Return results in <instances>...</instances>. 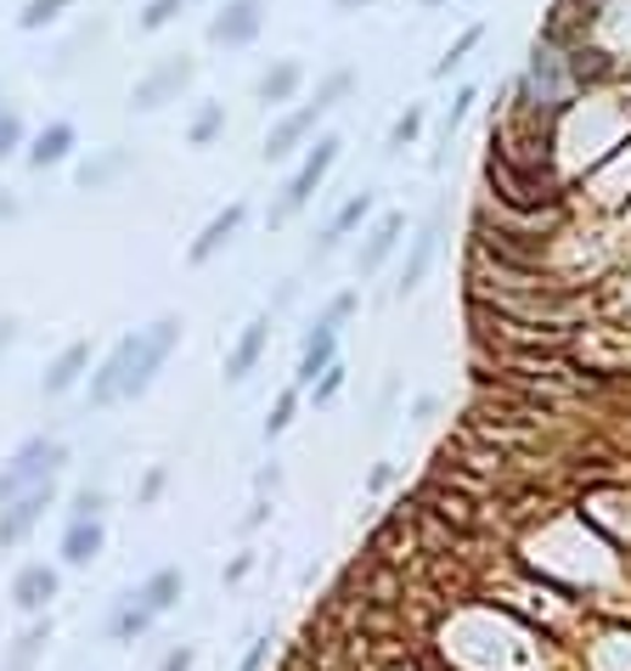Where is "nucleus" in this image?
Listing matches in <instances>:
<instances>
[{
	"instance_id": "1",
	"label": "nucleus",
	"mask_w": 631,
	"mask_h": 671,
	"mask_svg": "<svg viewBox=\"0 0 631 671\" xmlns=\"http://www.w3.org/2000/svg\"><path fill=\"white\" fill-rule=\"evenodd\" d=\"M181 316H159L148 327L124 333V339L113 345V356L90 372V407H119V401H135L153 390L159 367L170 361V350L181 345Z\"/></svg>"
},
{
	"instance_id": "2",
	"label": "nucleus",
	"mask_w": 631,
	"mask_h": 671,
	"mask_svg": "<svg viewBox=\"0 0 631 671\" xmlns=\"http://www.w3.org/2000/svg\"><path fill=\"white\" fill-rule=\"evenodd\" d=\"M356 316V288H345V294H333L327 300V311L311 322V333H305V350H300V372H294V383L300 390H311V383L338 361V327H345Z\"/></svg>"
},
{
	"instance_id": "3",
	"label": "nucleus",
	"mask_w": 631,
	"mask_h": 671,
	"mask_svg": "<svg viewBox=\"0 0 631 671\" xmlns=\"http://www.w3.org/2000/svg\"><path fill=\"white\" fill-rule=\"evenodd\" d=\"M63 441H52V435H34V441H23L18 446V457L0 468V508L7 502H18L23 491H34V486H45L57 468H63Z\"/></svg>"
},
{
	"instance_id": "4",
	"label": "nucleus",
	"mask_w": 631,
	"mask_h": 671,
	"mask_svg": "<svg viewBox=\"0 0 631 671\" xmlns=\"http://www.w3.org/2000/svg\"><path fill=\"white\" fill-rule=\"evenodd\" d=\"M333 164H338V136H316V148L305 153V164L294 170V181L282 186V198L271 204V226H287V220H294V215L316 198V192H322V181H327Z\"/></svg>"
},
{
	"instance_id": "5",
	"label": "nucleus",
	"mask_w": 631,
	"mask_h": 671,
	"mask_svg": "<svg viewBox=\"0 0 631 671\" xmlns=\"http://www.w3.org/2000/svg\"><path fill=\"white\" fill-rule=\"evenodd\" d=\"M440 243H446V204H434V209L423 215V226L412 231V249H406L401 277H395V300L417 294V282L428 277V266H434V255H440Z\"/></svg>"
},
{
	"instance_id": "6",
	"label": "nucleus",
	"mask_w": 631,
	"mask_h": 671,
	"mask_svg": "<svg viewBox=\"0 0 631 671\" xmlns=\"http://www.w3.org/2000/svg\"><path fill=\"white\" fill-rule=\"evenodd\" d=\"M186 85H192V63H186V57H164L159 68H148V74L130 85V108H135V113H153V108L175 102Z\"/></svg>"
},
{
	"instance_id": "7",
	"label": "nucleus",
	"mask_w": 631,
	"mask_h": 671,
	"mask_svg": "<svg viewBox=\"0 0 631 671\" xmlns=\"http://www.w3.org/2000/svg\"><path fill=\"white\" fill-rule=\"evenodd\" d=\"M52 502H57V491H52V479H45V486H34V491H23L18 502L0 508V548H23Z\"/></svg>"
},
{
	"instance_id": "8",
	"label": "nucleus",
	"mask_w": 631,
	"mask_h": 671,
	"mask_svg": "<svg viewBox=\"0 0 631 671\" xmlns=\"http://www.w3.org/2000/svg\"><path fill=\"white\" fill-rule=\"evenodd\" d=\"M260 29H265V0H226L209 23V40L215 45H249Z\"/></svg>"
},
{
	"instance_id": "9",
	"label": "nucleus",
	"mask_w": 631,
	"mask_h": 671,
	"mask_svg": "<svg viewBox=\"0 0 631 671\" xmlns=\"http://www.w3.org/2000/svg\"><path fill=\"white\" fill-rule=\"evenodd\" d=\"M322 113H327L322 102H305V108H294V113H282V119L265 130V148H260V153H265L271 164H276V159H287V153H294L300 141L316 130V119H322Z\"/></svg>"
},
{
	"instance_id": "10",
	"label": "nucleus",
	"mask_w": 631,
	"mask_h": 671,
	"mask_svg": "<svg viewBox=\"0 0 631 671\" xmlns=\"http://www.w3.org/2000/svg\"><path fill=\"white\" fill-rule=\"evenodd\" d=\"M401 231H406V215H401V209L378 215V220L367 226V243H361V255H356V277H372L383 260H390V255H395V243H401Z\"/></svg>"
},
{
	"instance_id": "11",
	"label": "nucleus",
	"mask_w": 631,
	"mask_h": 671,
	"mask_svg": "<svg viewBox=\"0 0 631 671\" xmlns=\"http://www.w3.org/2000/svg\"><path fill=\"white\" fill-rule=\"evenodd\" d=\"M242 220H249V204H242V198H237V204H226V209H220V215L198 231V243L186 249V260H192V266H209V260L231 243V237L242 231Z\"/></svg>"
},
{
	"instance_id": "12",
	"label": "nucleus",
	"mask_w": 631,
	"mask_h": 671,
	"mask_svg": "<svg viewBox=\"0 0 631 671\" xmlns=\"http://www.w3.org/2000/svg\"><path fill=\"white\" fill-rule=\"evenodd\" d=\"M265 345H271V311H260L249 327L237 333V345H231V356H226V378H231V383H242V378H249V372L260 367Z\"/></svg>"
},
{
	"instance_id": "13",
	"label": "nucleus",
	"mask_w": 631,
	"mask_h": 671,
	"mask_svg": "<svg viewBox=\"0 0 631 671\" xmlns=\"http://www.w3.org/2000/svg\"><path fill=\"white\" fill-rule=\"evenodd\" d=\"M52 598H57V570L52 564H23L18 582H12V604L23 615H45V609H52Z\"/></svg>"
},
{
	"instance_id": "14",
	"label": "nucleus",
	"mask_w": 631,
	"mask_h": 671,
	"mask_svg": "<svg viewBox=\"0 0 631 671\" xmlns=\"http://www.w3.org/2000/svg\"><path fill=\"white\" fill-rule=\"evenodd\" d=\"M300 85H305V63L300 57H276L265 74H260V85H254V96L265 108H287L300 96Z\"/></svg>"
},
{
	"instance_id": "15",
	"label": "nucleus",
	"mask_w": 631,
	"mask_h": 671,
	"mask_svg": "<svg viewBox=\"0 0 631 671\" xmlns=\"http://www.w3.org/2000/svg\"><path fill=\"white\" fill-rule=\"evenodd\" d=\"M181 593H186V575H181L175 564H164V570H153L148 582H141V587L130 593V598H135L141 609H148V615L159 620V615H170V609L181 604Z\"/></svg>"
},
{
	"instance_id": "16",
	"label": "nucleus",
	"mask_w": 631,
	"mask_h": 671,
	"mask_svg": "<svg viewBox=\"0 0 631 671\" xmlns=\"http://www.w3.org/2000/svg\"><path fill=\"white\" fill-rule=\"evenodd\" d=\"M372 204H378V198H372V192H356V198H350L345 209H338V215L327 220V231L316 237V249H311V260H327V255H333L338 243H345V237H350L356 226H367V215H372Z\"/></svg>"
},
{
	"instance_id": "17",
	"label": "nucleus",
	"mask_w": 631,
	"mask_h": 671,
	"mask_svg": "<svg viewBox=\"0 0 631 671\" xmlns=\"http://www.w3.org/2000/svg\"><path fill=\"white\" fill-rule=\"evenodd\" d=\"M102 519H68V531H63V564L85 570L96 553H102Z\"/></svg>"
},
{
	"instance_id": "18",
	"label": "nucleus",
	"mask_w": 631,
	"mask_h": 671,
	"mask_svg": "<svg viewBox=\"0 0 631 671\" xmlns=\"http://www.w3.org/2000/svg\"><path fill=\"white\" fill-rule=\"evenodd\" d=\"M74 153V125L68 119H52V125H45L34 141H29V164L34 170H52V164H63Z\"/></svg>"
},
{
	"instance_id": "19",
	"label": "nucleus",
	"mask_w": 631,
	"mask_h": 671,
	"mask_svg": "<svg viewBox=\"0 0 631 671\" xmlns=\"http://www.w3.org/2000/svg\"><path fill=\"white\" fill-rule=\"evenodd\" d=\"M85 367H90V345H85V339H74V345H68V350H63V356H57L52 367H45L40 390H45V396H63V390H74Z\"/></svg>"
},
{
	"instance_id": "20",
	"label": "nucleus",
	"mask_w": 631,
	"mask_h": 671,
	"mask_svg": "<svg viewBox=\"0 0 631 671\" xmlns=\"http://www.w3.org/2000/svg\"><path fill=\"white\" fill-rule=\"evenodd\" d=\"M148 632H153V615L124 593V598L113 604V615H108V638H113V643H135V638H148Z\"/></svg>"
},
{
	"instance_id": "21",
	"label": "nucleus",
	"mask_w": 631,
	"mask_h": 671,
	"mask_svg": "<svg viewBox=\"0 0 631 671\" xmlns=\"http://www.w3.org/2000/svg\"><path fill=\"white\" fill-rule=\"evenodd\" d=\"M45 643H52V620H34V627L12 643V654H7V665H0V671H34L40 654H45Z\"/></svg>"
},
{
	"instance_id": "22",
	"label": "nucleus",
	"mask_w": 631,
	"mask_h": 671,
	"mask_svg": "<svg viewBox=\"0 0 631 671\" xmlns=\"http://www.w3.org/2000/svg\"><path fill=\"white\" fill-rule=\"evenodd\" d=\"M124 170H130V153H124V148H108V153H96L90 164H79V186H85V192H102V186H108L113 175H124Z\"/></svg>"
},
{
	"instance_id": "23",
	"label": "nucleus",
	"mask_w": 631,
	"mask_h": 671,
	"mask_svg": "<svg viewBox=\"0 0 631 671\" xmlns=\"http://www.w3.org/2000/svg\"><path fill=\"white\" fill-rule=\"evenodd\" d=\"M423 102H406V113L390 125V141H383V153H390V159H401L406 148H417V136H423Z\"/></svg>"
},
{
	"instance_id": "24",
	"label": "nucleus",
	"mask_w": 631,
	"mask_h": 671,
	"mask_svg": "<svg viewBox=\"0 0 631 671\" xmlns=\"http://www.w3.org/2000/svg\"><path fill=\"white\" fill-rule=\"evenodd\" d=\"M479 40H485V23H468V29H463V34H457V40L446 45V57L434 63V79H452V74H457V68L468 63V52H474Z\"/></svg>"
},
{
	"instance_id": "25",
	"label": "nucleus",
	"mask_w": 631,
	"mask_h": 671,
	"mask_svg": "<svg viewBox=\"0 0 631 671\" xmlns=\"http://www.w3.org/2000/svg\"><path fill=\"white\" fill-rule=\"evenodd\" d=\"M220 130H226V102H204L198 119H192V130H186V141H192V148H209Z\"/></svg>"
},
{
	"instance_id": "26",
	"label": "nucleus",
	"mask_w": 631,
	"mask_h": 671,
	"mask_svg": "<svg viewBox=\"0 0 631 671\" xmlns=\"http://www.w3.org/2000/svg\"><path fill=\"white\" fill-rule=\"evenodd\" d=\"M68 12V0H23V12H18V29H45L52 18Z\"/></svg>"
},
{
	"instance_id": "27",
	"label": "nucleus",
	"mask_w": 631,
	"mask_h": 671,
	"mask_svg": "<svg viewBox=\"0 0 631 671\" xmlns=\"http://www.w3.org/2000/svg\"><path fill=\"white\" fill-rule=\"evenodd\" d=\"M102 508H108V491L102 486H79L74 502H68V519H102Z\"/></svg>"
},
{
	"instance_id": "28",
	"label": "nucleus",
	"mask_w": 631,
	"mask_h": 671,
	"mask_svg": "<svg viewBox=\"0 0 631 671\" xmlns=\"http://www.w3.org/2000/svg\"><path fill=\"white\" fill-rule=\"evenodd\" d=\"M294 412H300V383L276 396V407H271V418H265V435H282V429L294 423Z\"/></svg>"
},
{
	"instance_id": "29",
	"label": "nucleus",
	"mask_w": 631,
	"mask_h": 671,
	"mask_svg": "<svg viewBox=\"0 0 631 671\" xmlns=\"http://www.w3.org/2000/svg\"><path fill=\"white\" fill-rule=\"evenodd\" d=\"M338 390H345V367L333 361V367L311 383V401H316V407H333V401H338Z\"/></svg>"
},
{
	"instance_id": "30",
	"label": "nucleus",
	"mask_w": 631,
	"mask_h": 671,
	"mask_svg": "<svg viewBox=\"0 0 631 671\" xmlns=\"http://www.w3.org/2000/svg\"><path fill=\"white\" fill-rule=\"evenodd\" d=\"M181 7H192V0H148V12H141V29H164V23H175Z\"/></svg>"
},
{
	"instance_id": "31",
	"label": "nucleus",
	"mask_w": 631,
	"mask_h": 671,
	"mask_svg": "<svg viewBox=\"0 0 631 671\" xmlns=\"http://www.w3.org/2000/svg\"><path fill=\"white\" fill-rule=\"evenodd\" d=\"M271 643H276L271 632H254V638H249V654L237 660V671H265V660H271Z\"/></svg>"
},
{
	"instance_id": "32",
	"label": "nucleus",
	"mask_w": 631,
	"mask_h": 671,
	"mask_svg": "<svg viewBox=\"0 0 631 671\" xmlns=\"http://www.w3.org/2000/svg\"><path fill=\"white\" fill-rule=\"evenodd\" d=\"M18 141H23V119H18L12 108H0V159H12Z\"/></svg>"
},
{
	"instance_id": "33",
	"label": "nucleus",
	"mask_w": 631,
	"mask_h": 671,
	"mask_svg": "<svg viewBox=\"0 0 631 671\" xmlns=\"http://www.w3.org/2000/svg\"><path fill=\"white\" fill-rule=\"evenodd\" d=\"M192 660H198V654H192V643H175V649L159 660V671H192Z\"/></svg>"
},
{
	"instance_id": "34",
	"label": "nucleus",
	"mask_w": 631,
	"mask_h": 671,
	"mask_svg": "<svg viewBox=\"0 0 631 671\" xmlns=\"http://www.w3.org/2000/svg\"><path fill=\"white\" fill-rule=\"evenodd\" d=\"M434 412H440V396H417L412 401V423H428Z\"/></svg>"
},
{
	"instance_id": "35",
	"label": "nucleus",
	"mask_w": 631,
	"mask_h": 671,
	"mask_svg": "<svg viewBox=\"0 0 631 671\" xmlns=\"http://www.w3.org/2000/svg\"><path fill=\"white\" fill-rule=\"evenodd\" d=\"M254 570V553H237L231 564H226V582H242V575H249Z\"/></svg>"
},
{
	"instance_id": "36",
	"label": "nucleus",
	"mask_w": 631,
	"mask_h": 671,
	"mask_svg": "<svg viewBox=\"0 0 631 671\" xmlns=\"http://www.w3.org/2000/svg\"><path fill=\"white\" fill-rule=\"evenodd\" d=\"M265 513H271V502L260 497V502H254L249 513H242V531H260V524H265Z\"/></svg>"
},
{
	"instance_id": "37",
	"label": "nucleus",
	"mask_w": 631,
	"mask_h": 671,
	"mask_svg": "<svg viewBox=\"0 0 631 671\" xmlns=\"http://www.w3.org/2000/svg\"><path fill=\"white\" fill-rule=\"evenodd\" d=\"M390 479H395V468H390V463H378V468L367 474V491H383V486H390Z\"/></svg>"
},
{
	"instance_id": "38",
	"label": "nucleus",
	"mask_w": 631,
	"mask_h": 671,
	"mask_svg": "<svg viewBox=\"0 0 631 671\" xmlns=\"http://www.w3.org/2000/svg\"><path fill=\"white\" fill-rule=\"evenodd\" d=\"M12 339H18V316H0V356L12 350Z\"/></svg>"
},
{
	"instance_id": "39",
	"label": "nucleus",
	"mask_w": 631,
	"mask_h": 671,
	"mask_svg": "<svg viewBox=\"0 0 631 671\" xmlns=\"http://www.w3.org/2000/svg\"><path fill=\"white\" fill-rule=\"evenodd\" d=\"M159 491H164V468H153V474H148V486H141V502H153Z\"/></svg>"
},
{
	"instance_id": "40",
	"label": "nucleus",
	"mask_w": 631,
	"mask_h": 671,
	"mask_svg": "<svg viewBox=\"0 0 631 671\" xmlns=\"http://www.w3.org/2000/svg\"><path fill=\"white\" fill-rule=\"evenodd\" d=\"M276 479H282V468L271 463V468H260V491H276Z\"/></svg>"
},
{
	"instance_id": "41",
	"label": "nucleus",
	"mask_w": 631,
	"mask_h": 671,
	"mask_svg": "<svg viewBox=\"0 0 631 671\" xmlns=\"http://www.w3.org/2000/svg\"><path fill=\"white\" fill-rule=\"evenodd\" d=\"M333 12H361V7H372V0H327Z\"/></svg>"
},
{
	"instance_id": "42",
	"label": "nucleus",
	"mask_w": 631,
	"mask_h": 671,
	"mask_svg": "<svg viewBox=\"0 0 631 671\" xmlns=\"http://www.w3.org/2000/svg\"><path fill=\"white\" fill-rule=\"evenodd\" d=\"M18 215V198H12V192H0V220H12Z\"/></svg>"
},
{
	"instance_id": "43",
	"label": "nucleus",
	"mask_w": 631,
	"mask_h": 671,
	"mask_svg": "<svg viewBox=\"0 0 631 671\" xmlns=\"http://www.w3.org/2000/svg\"><path fill=\"white\" fill-rule=\"evenodd\" d=\"M417 7H446V0H417Z\"/></svg>"
}]
</instances>
